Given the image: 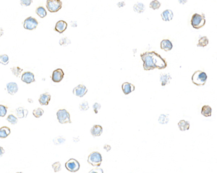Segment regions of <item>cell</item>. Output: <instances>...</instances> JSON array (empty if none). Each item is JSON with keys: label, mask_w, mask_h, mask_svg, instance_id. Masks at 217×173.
Listing matches in <instances>:
<instances>
[{"label": "cell", "mask_w": 217, "mask_h": 173, "mask_svg": "<svg viewBox=\"0 0 217 173\" xmlns=\"http://www.w3.org/2000/svg\"><path fill=\"white\" fill-rule=\"evenodd\" d=\"M168 115H161L159 118H158V121L161 124H165L169 122V117L167 116Z\"/></svg>", "instance_id": "cell-32"}, {"label": "cell", "mask_w": 217, "mask_h": 173, "mask_svg": "<svg viewBox=\"0 0 217 173\" xmlns=\"http://www.w3.org/2000/svg\"><path fill=\"white\" fill-rule=\"evenodd\" d=\"M71 43V41L70 39H68L67 38H62L60 39V40H59V44H60L61 45H62V46H67V45H69V44Z\"/></svg>", "instance_id": "cell-34"}, {"label": "cell", "mask_w": 217, "mask_h": 173, "mask_svg": "<svg viewBox=\"0 0 217 173\" xmlns=\"http://www.w3.org/2000/svg\"><path fill=\"white\" fill-rule=\"evenodd\" d=\"M11 133L10 128L7 126H2L0 128V138L6 139Z\"/></svg>", "instance_id": "cell-22"}, {"label": "cell", "mask_w": 217, "mask_h": 173, "mask_svg": "<svg viewBox=\"0 0 217 173\" xmlns=\"http://www.w3.org/2000/svg\"><path fill=\"white\" fill-rule=\"evenodd\" d=\"M178 126L179 130H182V131H185V130H187L190 129V123L187 120H182L178 123Z\"/></svg>", "instance_id": "cell-21"}, {"label": "cell", "mask_w": 217, "mask_h": 173, "mask_svg": "<svg viewBox=\"0 0 217 173\" xmlns=\"http://www.w3.org/2000/svg\"><path fill=\"white\" fill-rule=\"evenodd\" d=\"M10 59L7 54H2L0 56V63L3 65H7L9 64Z\"/></svg>", "instance_id": "cell-28"}, {"label": "cell", "mask_w": 217, "mask_h": 173, "mask_svg": "<svg viewBox=\"0 0 217 173\" xmlns=\"http://www.w3.org/2000/svg\"><path fill=\"white\" fill-rule=\"evenodd\" d=\"M173 48V44L169 39H164L161 42V48L164 51H170Z\"/></svg>", "instance_id": "cell-15"}, {"label": "cell", "mask_w": 217, "mask_h": 173, "mask_svg": "<svg viewBox=\"0 0 217 173\" xmlns=\"http://www.w3.org/2000/svg\"><path fill=\"white\" fill-rule=\"evenodd\" d=\"M51 100V95L48 92H45L41 94L39 97V102L41 106H48L49 101Z\"/></svg>", "instance_id": "cell-12"}, {"label": "cell", "mask_w": 217, "mask_h": 173, "mask_svg": "<svg viewBox=\"0 0 217 173\" xmlns=\"http://www.w3.org/2000/svg\"><path fill=\"white\" fill-rule=\"evenodd\" d=\"M33 114L34 116L36 117V118H40V117H41L43 114H44V110L41 108H36V109L33 110Z\"/></svg>", "instance_id": "cell-30"}, {"label": "cell", "mask_w": 217, "mask_h": 173, "mask_svg": "<svg viewBox=\"0 0 217 173\" xmlns=\"http://www.w3.org/2000/svg\"><path fill=\"white\" fill-rule=\"evenodd\" d=\"M7 112V108L3 105H0V117H4Z\"/></svg>", "instance_id": "cell-36"}, {"label": "cell", "mask_w": 217, "mask_h": 173, "mask_svg": "<svg viewBox=\"0 0 217 173\" xmlns=\"http://www.w3.org/2000/svg\"><path fill=\"white\" fill-rule=\"evenodd\" d=\"M102 157L98 152H93L90 154L88 157V162L92 166L96 167H98L101 164Z\"/></svg>", "instance_id": "cell-4"}, {"label": "cell", "mask_w": 217, "mask_h": 173, "mask_svg": "<svg viewBox=\"0 0 217 173\" xmlns=\"http://www.w3.org/2000/svg\"><path fill=\"white\" fill-rule=\"evenodd\" d=\"M73 94L78 97H83L88 92V89L83 84H79L73 89Z\"/></svg>", "instance_id": "cell-9"}, {"label": "cell", "mask_w": 217, "mask_h": 173, "mask_svg": "<svg viewBox=\"0 0 217 173\" xmlns=\"http://www.w3.org/2000/svg\"><path fill=\"white\" fill-rule=\"evenodd\" d=\"M23 24L25 29L28 30H33L37 28L39 23L36 19L32 18V17H29L24 20Z\"/></svg>", "instance_id": "cell-7"}, {"label": "cell", "mask_w": 217, "mask_h": 173, "mask_svg": "<svg viewBox=\"0 0 217 173\" xmlns=\"http://www.w3.org/2000/svg\"><path fill=\"white\" fill-rule=\"evenodd\" d=\"M12 73L16 77H19L21 74V73L23 72V69L19 67H14L11 68Z\"/></svg>", "instance_id": "cell-27"}, {"label": "cell", "mask_w": 217, "mask_h": 173, "mask_svg": "<svg viewBox=\"0 0 217 173\" xmlns=\"http://www.w3.org/2000/svg\"><path fill=\"white\" fill-rule=\"evenodd\" d=\"M52 168L54 169V171L55 172H59L61 170V164L60 162H56L54 164H52Z\"/></svg>", "instance_id": "cell-35"}, {"label": "cell", "mask_w": 217, "mask_h": 173, "mask_svg": "<svg viewBox=\"0 0 217 173\" xmlns=\"http://www.w3.org/2000/svg\"><path fill=\"white\" fill-rule=\"evenodd\" d=\"M33 2V0H20V4L23 7H28Z\"/></svg>", "instance_id": "cell-37"}, {"label": "cell", "mask_w": 217, "mask_h": 173, "mask_svg": "<svg viewBox=\"0 0 217 173\" xmlns=\"http://www.w3.org/2000/svg\"><path fill=\"white\" fill-rule=\"evenodd\" d=\"M104 148L107 150V152H109V151L111 149V147L109 145H108V144H106V145L104 147Z\"/></svg>", "instance_id": "cell-41"}, {"label": "cell", "mask_w": 217, "mask_h": 173, "mask_svg": "<svg viewBox=\"0 0 217 173\" xmlns=\"http://www.w3.org/2000/svg\"><path fill=\"white\" fill-rule=\"evenodd\" d=\"M21 79L23 82L26 83V84H30L36 81L34 74L30 72H24L21 76Z\"/></svg>", "instance_id": "cell-11"}, {"label": "cell", "mask_w": 217, "mask_h": 173, "mask_svg": "<svg viewBox=\"0 0 217 173\" xmlns=\"http://www.w3.org/2000/svg\"><path fill=\"white\" fill-rule=\"evenodd\" d=\"M57 117L58 121L61 124H64V123H71V119H70V114L67 110L65 109H60L57 111Z\"/></svg>", "instance_id": "cell-5"}, {"label": "cell", "mask_w": 217, "mask_h": 173, "mask_svg": "<svg viewBox=\"0 0 217 173\" xmlns=\"http://www.w3.org/2000/svg\"><path fill=\"white\" fill-rule=\"evenodd\" d=\"M141 58L143 62V68L146 71L153 69H164L167 67V63L156 51H146L141 54Z\"/></svg>", "instance_id": "cell-1"}, {"label": "cell", "mask_w": 217, "mask_h": 173, "mask_svg": "<svg viewBox=\"0 0 217 173\" xmlns=\"http://www.w3.org/2000/svg\"><path fill=\"white\" fill-rule=\"evenodd\" d=\"M172 77L169 74H161L160 76V81L162 86H164L167 84H170Z\"/></svg>", "instance_id": "cell-20"}, {"label": "cell", "mask_w": 217, "mask_h": 173, "mask_svg": "<svg viewBox=\"0 0 217 173\" xmlns=\"http://www.w3.org/2000/svg\"><path fill=\"white\" fill-rule=\"evenodd\" d=\"M2 35H3V30L2 28H0V36H1Z\"/></svg>", "instance_id": "cell-43"}, {"label": "cell", "mask_w": 217, "mask_h": 173, "mask_svg": "<svg viewBox=\"0 0 217 173\" xmlns=\"http://www.w3.org/2000/svg\"><path fill=\"white\" fill-rule=\"evenodd\" d=\"M101 107V106L100 103H96L95 104L93 105V111H94V112H95L96 114H97V113H99V110H100Z\"/></svg>", "instance_id": "cell-38"}, {"label": "cell", "mask_w": 217, "mask_h": 173, "mask_svg": "<svg viewBox=\"0 0 217 173\" xmlns=\"http://www.w3.org/2000/svg\"><path fill=\"white\" fill-rule=\"evenodd\" d=\"M79 108L81 111H87V110L89 109V105H88V102L84 101L82 103H80L79 106Z\"/></svg>", "instance_id": "cell-33"}, {"label": "cell", "mask_w": 217, "mask_h": 173, "mask_svg": "<svg viewBox=\"0 0 217 173\" xmlns=\"http://www.w3.org/2000/svg\"><path fill=\"white\" fill-rule=\"evenodd\" d=\"M117 6H118V7H123L124 6H125V3H124V1H119L117 3Z\"/></svg>", "instance_id": "cell-39"}, {"label": "cell", "mask_w": 217, "mask_h": 173, "mask_svg": "<svg viewBox=\"0 0 217 173\" xmlns=\"http://www.w3.org/2000/svg\"><path fill=\"white\" fill-rule=\"evenodd\" d=\"M7 90L11 95H14L15 94H16V92H18V86L17 83L9 82L7 84Z\"/></svg>", "instance_id": "cell-14"}, {"label": "cell", "mask_w": 217, "mask_h": 173, "mask_svg": "<svg viewBox=\"0 0 217 173\" xmlns=\"http://www.w3.org/2000/svg\"><path fill=\"white\" fill-rule=\"evenodd\" d=\"M207 74L204 72L198 70L194 72L192 76V82L197 86H203L206 84L207 80Z\"/></svg>", "instance_id": "cell-2"}, {"label": "cell", "mask_w": 217, "mask_h": 173, "mask_svg": "<svg viewBox=\"0 0 217 173\" xmlns=\"http://www.w3.org/2000/svg\"><path fill=\"white\" fill-rule=\"evenodd\" d=\"M211 113H212V109L209 106H203L201 109V114L205 117H210L211 116Z\"/></svg>", "instance_id": "cell-23"}, {"label": "cell", "mask_w": 217, "mask_h": 173, "mask_svg": "<svg viewBox=\"0 0 217 173\" xmlns=\"http://www.w3.org/2000/svg\"><path fill=\"white\" fill-rule=\"evenodd\" d=\"M103 133V128L100 125H93L90 129V133L93 136H100Z\"/></svg>", "instance_id": "cell-17"}, {"label": "cell", "mask_w": 217, "mask_h": 173, "mask_svg": "<svg viewBox=\"0 0 217 173\" xmlns=\"http://www.w3.org/2000/svg\"><path fill=\"white\" fill-rule=\"evenodd\" d=\"M4 154V149L3 147H0V157H1V156L3 155V154Z\"/></svg>", "instance_id": "cell-40"}, {"label": "cell", "mask_w": 217, "mask_h": 173, "mask_svg": "<svg viewBox=\"0 0 217 173\" xmlns=\"http://www.w3.org/2000/svg\"><path fill=\"white\" fill-rule=\"evenodd\" d=\"M36 13L41 18H45V17L47 15V10H46V9L44 7L41 6L39 7L36 8Z\"/></svg>", "instance_id": "cell-25"}, {"label": "cell", "mask_w": 217, "mask_h": 173, "mask_svg": "<svg viewBox=\"0 0 217 173\" xmlns=\"http://www.w3.org/2000/svg\"><path fill=\"white\" fill-rule=\"evenodd\" d=\"M15 113H16V115L18 118H26L27 115H28V111L23 107H19L15 110Z\"/></svg>", "instance_id": "cell-19"}, {"label": "cell", "mask_w": 217, "mask_h": 173, "mask_svg": "<svg viewBox=\"0 0 217 173\" xmlns=\"http://www.w3.org/2000/svg\"><path fill=\"white\" fill-rule=\"evenodd\" d=\"M65 167L70 172H76L79 170L80 165L78 160L75 159H70L65 163Z\"/></svg>", "instance_id": "cell-8"}, {"label": "cell", "mask_w": 217, "mask_h": 173, "mask_svg": "<svg viewBox=\"0 0 217 173\" xmlns=\"http://www.w3.org/2000/svg\"><path fill=\"white\" fill-rule=\"evenodd\" d=\"M28 101L29 103H33V100H32V99H30V98H29V99H28Z\"/></svg>", "instance_id": "cell-44"}, {"label": "cell", "mask_w": 217, "mask_h": 173, "mask_svg": "<svg viewBox=\"0 0 217 173\" xmlns=\"http://www.w3.org/2000/svg\"><path fill=\"white\" fill-rule=\"evenodd\" d=\"M7 120V121L9 122L10 123H11L12 125H15L17 123H18V118L15 117V115H8Z\"/></svg>", "instance_id": "cell-31"}, {"label": "cell", "mask_w": 217, "mask_h": 173, "mask_svg": "<svg viewBox=\"0 0 217 173\" xmlns=\"http://www.w3.org/2000/svg\"><path fill=\"white\" fill-rule=\"evenodd\" d=\"M62 2L61 0H47V8L50 12H57L61 9Z\"/></svg>", "instance_id": "cell-6"}, {"label": "cell", "mask_w": 217, "mask_h": 173, "mask_svg": "<svg viewBox=\"0 0 217 173\" xmlns=\"http://www.w3.org/2000/svg\"><path fill=\"white\" fill-rule=\"evenodd\" d=\"M187 1H188V0H179L178 1H179V4H185V3L187 2Z\"/></svg>", "instance_id": "cell-42"}, {"label": "cell", "mask_w": 217, "mask_h": 173, "mask_svg": "<svg viewBox=\"0 0 217 173\" xmlns=\"http://www.w3.org/2000/svg\"><path fill=\"white\" fill-rule=\"evenodd\" d=\"M161 7V3L158 0H153V1H151L150 3V7L151 9L156 10H158Z\"/></svg>", "instance_id": "cell-29"}, {"label": "cell", "mask_w": 217, "mask_h": 173, "mask_svg": "<svg viewBox=\"0 0 217 173\" xmlns=\"http://www.w3.org/2000/svg\"><path fill=\"white\" fill-rule=\"evenodd\" d=\"M67 28V23L64 20H59L56 24L54 30L59 33H62L63 32L65 31Z\"/></svg>", "instance_id": "cell-13"}, {"label": "cell", "mask_w": 217, "mask_h": 173, "mask_svg": "<svg viewBox=\"0 0 217 173\" xmlns=\"http://www.w3.org/2000/svg\"><path fill=\"white\" fill-rule=\"evenodd\" d=\"M122 88L124 95H129L130 93H131L132 92L135 90V86L133 84L129 82L123 83Z\"/></svg>", "instance_id": "cell-16"}, {"label": "cell", "mask_w": 217, "mask_h": 173, "mask_svg": "<svg viewBox=\"0 0 217 173\" xmlns=\"http://www.w3.org/2000/svg\"><path fill=\"white\" fill-rule=\"evenodd\" d=\"M161 18L164 21H171L174 18L173 12L171 10H166L161 13Z\"/></svg>", "instance_id": "cell-18"}, {"label": "cell", "mask_w": 217, "mask_h": 173, "mask_svg": "<svg viewBox=\"0 0 217 173\" xmlns=\"http://www.w3.org/2000/svg\"><path fill=\"white\" fill-rule=\"evenodd\" d=\"M206 24V18L205 15L202 14L200 15L196 13L193 15L191 18V25L194 29H200L203 28Z\"/></svg>", "instance_id": "cell-3"}, {"label": "cell", "mask_w": 217, "mask_h": 173, "mask_svg": "<svg viewBox=\"0 0 217 173\" xmlns=\"http://www.w3.org/2000/svg\"><path fill=\"white\" fill-rule=\"evenodd\" d=\"M64 76V73L61 69H55L52 73V79L54 82L58 83L60 82L63 79Z\"/></svg>", "instance_id": "cell-10"}, {"label": "cell", "mask_w": 217, "mask_h": 173, "mask_svg": "<svg viewBox=\"0 0 217 173\" xmlns=\"http://www.w3.org/2000/svg\"><path fill=\"white\" fill-rule=\"evenodd\" d=\"M209 43L208 38L206 36H203L198 40V43L197 44L198 47H206Z\"/></svg>", "instance_id": "cell-26"}, {"label": "cell", "mask_w": 217, "mask_h": 173, "mask_svg": "<svg viewBox=\"0 0 217 173\" xmlns=\"http://www.w3.org/2000/svg\"><path fill=\"white\" fill-rule=\"evenodd\" d=\"M133 10L137 13H143L145 11V10H146V7H145V5L143 3L138 2L133 6Z\"/></svg>", "instance_id": "cell-24"}]
</instances>
